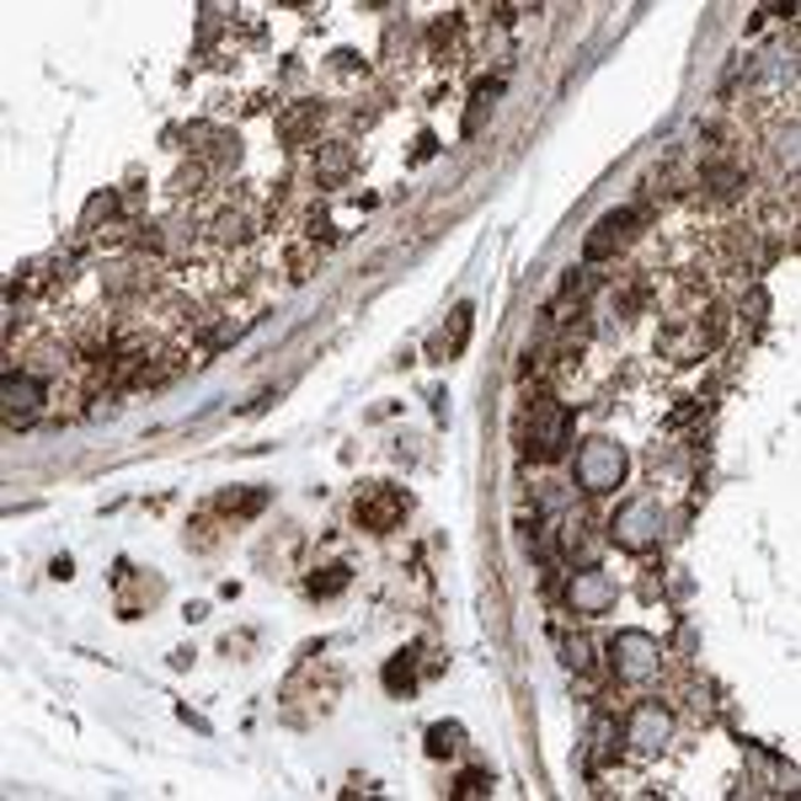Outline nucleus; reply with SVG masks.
I'll use <instances>...</instances> for the list:
<instances>
[{
	"label": "nucleus",
	"instance_id": "obj_12",
	"mask_svg": "<svg viewBox=\"0 0 801 801\" xmlns=\"http://www.w3.org/2000/svg\"><path fill=\"white\" fill-rule=\"evenodd\" d=\"M262 502H268V492H225V497H219V508H225V513H257Z\"/></svg>",
	"mask_w": 801,
	"mask_h": 801
},
{
	"label": "nucleus",
	"instance_id": "obj_11",
	"mask_svg": "<svg viewBox=\"0 0 801 801\" xmlns=\"http://www.w3.org/2000/svg\"><path fill=\"white\" fill-rule=\"evenodd\" d=\"M385 684L400 689V695H412V684H417V663H412V657H396V663L385 668Z\"/></svg>",
	"mask_w": 801,
	"mask_h": 801
},
{
	"label": "nucleus",
	"instance_id": "obj_4",
	"mask_svg": "<svg viewBox=\"0 0 801 801\" xmlns=\"http://www.w3.org/2000/svg\"><path fill=\"white\" fill-rule=\"evenodd\" d=\"M610 657H615V674L625 678V684H647V678H657V642H652L647 631H620L615 647H610Z\"/></svg>",
	"mask_w": 801,
	"mask_h": 801
},
{
	"label": "nucleus",
	"instance_id": "obj_3",
	"mask_svg": "<svg viewBox=\"0 0 801 801\" xmlns=\"http://www.w3.org/2000/svg\"><path fill=\"white\" fill-rule=\"evenodd\" d=\"M610 534H615V545H625V551H647V545H657V534H663V508H657V497L625 502L615 513V524H610Z\"/></svg>",
	"mask_w": 801,
	"mask_h": 801
},
{
	"label": "nucleus",
	"instance_id": "obj_15",
	"mask_svg": "<svg viewBox=\"0 0 801 801\" xmlns=\"http://www.w3.org/2000/svg\"><path fill=\"white\" fill-rule=\"evenodd\" d=\"M347 160H353L347 150H326V155H321V171H326V177H342V171H347Z\"/></svg>",
	"mask_w": 801,
	"mask_h": 801
},
{
	"label": "nucleus",
	"instance_id": "obj_6",
	"mask_svg": "<svg viewBox=\"0 0 801 801\" xmlns=\"http://www.w3.org/2000/svg\"><path fill=\"white\" fill-rule=\"evenodd\" d=\"M400 513H406V497L391 492V487H370V492L353 502V519L364 529H374V534H385V529L400 524Z\"/></svg>",
	"mask_w": 801,
	"mask_h": 801
},
{
	"label": "nucleus",
	"instance_id": "obj_2",
	"mask_svg": "<svg viewBox=\"0 0 801 801\" xmlns=\"http://www.w3.org/2000/svg\"><path fill=\"white\" fill-rule=\"evenodd\" d=\"M620 476H625V449L615 438H587L583 455H578V487L583 492H615Z\"/></svg>",
	"mask_w": 801,
	"mask_h": 801
},
{
	"label": "nucleus",
	"instance_id": "obj_7",
	"mask_svg": "<svg viewBox=\"0 0 801 801\" xmlns=\"http://www.w3.org/2000/svg\"><path fill=\"white\" fill-rule=\"evenodd\" d=\"M674 738V710L663 706H642L631 716V727H625V742H636V748H663V742Z\"/></svg>",
	"mask_w": 801,
	"mask_h": 801
},
{
	"label": "nucleus",
	"instance_id": "obj_5",
	"mask_svg": "<svg viewBox=\"0 0 801 801\" xmlns=\"http://www.w3.org/2000/svg\"><path fill=\"white\" fill-rule=\"evenodd\" d=\"M566 604H572V615H610L615 610V583L604 578V572H572V583H566Z\"/></svg>",
	"mask_w": 801,
	"mask_h": 801
},
{
	"label": "nucleus",
	"instance_id": "obj_1",
	"mask_svg": "<svg viewBox=\"0 0 801 801\" xmlns=\"http://www.w3.org/2000/svg\"><path fill=\"white\" fill-rule=\"evenodd\" d=\"M566 444H572V412H566L561 400L540 396L529 406V433H524L529 460H555Z\"/></svg>",
	"mask_w": 801,
	"mask_h": 801
},
{
	"label": "nucleus",
	"instance_id": "obj_8",
	"mask_svg": "<svg viewBox=\"0 0 801 801\" xmlns=\"http://www.w3.org/2000/svg\"><path fill=\"white\" fill-rule=\"evenodd\" d=\"M38 396H43V385H38V379H28V374H11V379H6V423L28 428L32 417H38Z\"/></svg>",
	"mask_w": 801,
	"mask_h": 801
},
{
	"label": "nucleus",
	"instance_id": "obj_13",
	"mask_svg": "<svg viewBox=\"0 0 801 801\" xmlns=\"http://www.w3.org/2000/svg\"><path fill=\"white\" fill-rule=\"evenodd\" d=\"M347 587V566H326V578H310V593L326 599V593H342Z\"/></svg>",
	"mask_w": 801,
	"mask_h": 801
},
{
	"label": "nucleus",
	"instance_id": "obj_9",
	"mask_svg": "<svg viewBox=\"0 0 801 801\" xmlns=\"http://www.w3.org/2000/svg\"><path fill=\"white\" fill-rule=\"evenodd\" d=\"M631 225H636V209H615V215H604L593 225V236H587V257L599 262V257H610V251L631 236Z\"/></svg>",
	"mask_w": 801,
	"mask_h": 801
},
{
	"label": "nucleus",
	"instance_id": "obj_14",
	"mask_svg": "<svg viewBox=\"0 0 801 801\" xmlns=\"http://www.w3.org/2000/svg\"><path fill=\"white\" fill-rule=\"evenodd\" d=\"M487 791H492V780H487L481 770H470L460 786H455V797H487Z\"/></svg>",
	"mask_w": 801,
	"mask_h": 801
},
{
	"label": "nucleus",
	"instance_id": "obj_10",
	"mask_svg": "<svg viewBox=\"0 0 801 801\" xmlns=\"http://www.w3.org/2000/svg\"><path fill=\"white\" fill-rule=\"evenodd\" d=\"M455 748H460V727H455V721H449V727H433V732H428V753H433V759H449Z\"/></svg>",
	"mask_w": 801,
	"mask_h": 801
}]
</instances>
